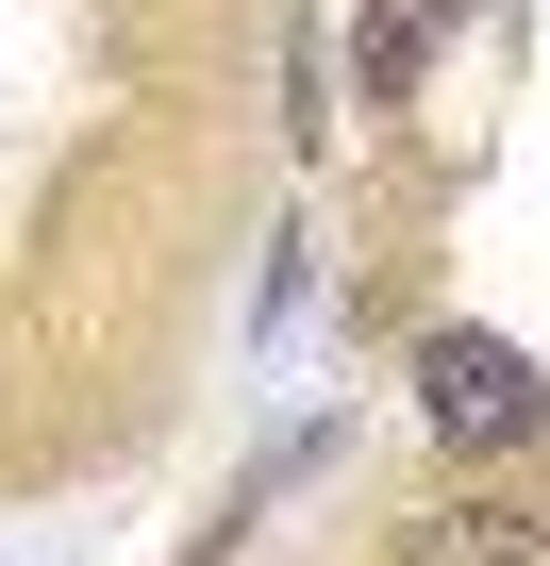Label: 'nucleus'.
Wrapping results in <instances>:
<instances>
[{"mask_svg":"<svg viewBox=\"0 0 550 566\" xmlns=\"http://www.w3.org/2000/svg\"><path fill=\"white\" fill-rule=\"evenodd\" d=\"M417 417L450 433V450H533L550 433V384H533V350H500V334H417Z\"/></svg>","mask_w":550,"mask_h":566,"instance_id":"nucleus-1","label":"nucleus"},{"mask_svg":"<svg viewBox=\"0 0 550 566\" xmlns=\"http://www.w3.org/2000/svg\"><path fill=\"white\" fill-rule=\"evenodd\" d=\"M401 566H550V516L500 500V483H450V500L401 516Z\"/></svg>","mask_w":550,"mask_h":566,"instance_id":"nucleus-2","label":"nucleus"},{"mask_svg":"<svg viewBox=\"0 0 550 566\" xmlns=\"http://www.w3.org/2000/svg\"><path fill=\"white\" fill-rule=\"evenodd\" d=\"M434 34H450V0H367V101H401L434 67Z\"/></svg>","mask_w":550,"mask_h":566,"instance_id":"nucleus-3","label":"nucleus"}]
</instances>
